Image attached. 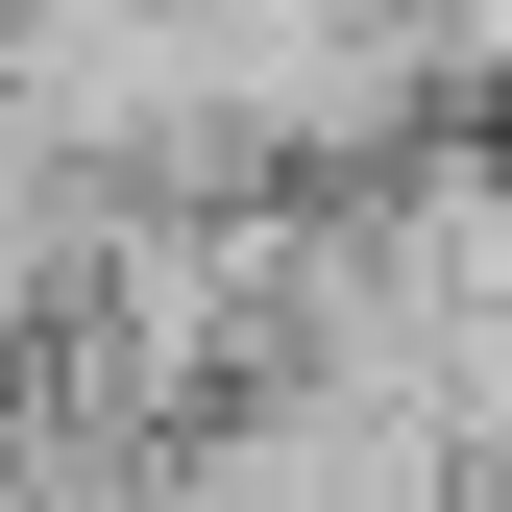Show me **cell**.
<instances>
[{"label":"cell","instance_id":"1","mask_svg":"<svg viewBox=\"0 0 512 512\" xmlns=\"http://www.w3.org/2000/svg\"><path fill=\"white\" fill-rule=\"evenodd\" d=\"M0 512H25V488H0Z\"/></svg>","mask_w":512,"mask_h":512}]
</instances>
